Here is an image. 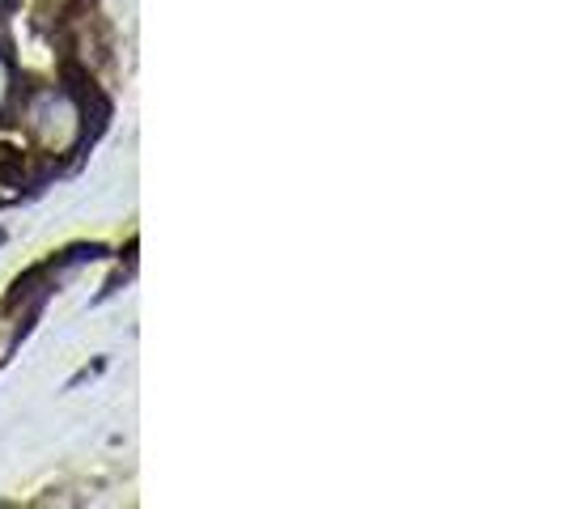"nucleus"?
Masks as SVG:
<instances>
[{"mask_svg":"<svg viewBox=\"0 0 564 509\" xmlns=\"http://www.w3.org/2000/svg\"><path fill=\"white\" fill-rule=\"evenodd\" d=\"M9 94H13V89H9V68H4V59H0V107L9 102Z\"/></svg>","mask_w":564,"mask_h":509,"instance_id":"f03ea898","label":"nucleus"},{"mask_svg":"<svg viewBox=\"0 0 564 509\" xmlns=\"http://www.w3.org/2000/svg\"><path fill=\"white\" fill-rule=\"evenodd\" d=\"M22 178H26V158L0 144V187H22Z\"/></svg>","mask_w":564,"mask_h":509,"instance_id":"f257e3e1","label":"nucleus"},{"mask_svg":"<svg viewBox=\"0 0 564 509\" xmlns=\"http://www.w3.org/2000/svg\"><path fill=\"white\" fill-rule=\"evenodd\" d=\"M4 4H9V0H0V9H4Z\"/></svg>","mask_w":564,"mask_h":509,"instance_id":"7ed1b4c3","label":"nucleus"}]
</instances>
